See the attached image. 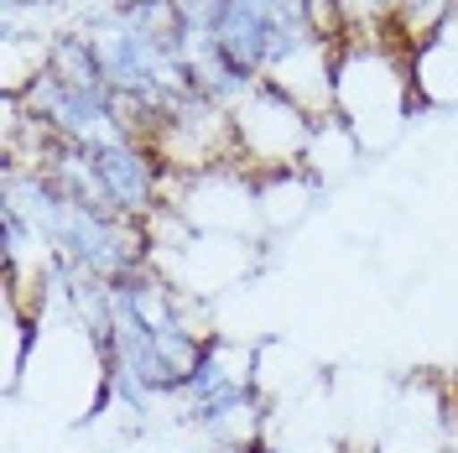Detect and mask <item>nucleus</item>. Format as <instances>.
Instances as JSON below:
<instances>
[{
    "label": "nucleus",
    "mask_w": 458,
    "mask_h": 453,
    "mask_svg": "<svg viewBox=\"0 0 458 453\" xmlns=\"http://www.w3.org/2000/svg\"><path fill=\"white\" fill-rule=\"evenodd\" d=\"M229 115H234L240 167L250 172V177L308 167V146H313L318 120L308 110H297L286 94L256 84V89H250V99H240Z\"/></svg>",
    "instance_id": "obj_1"
},
{
    "label": "nucleus",
    "mask_w": 458,
    "mask_h": 453,
    "mask_svg": "<svg viewBox=\"0 0 458 453\" xmlns=\"http://www.w3.org/2000/svg\"><path fill=\"white\" fill-rule=\"evenodd\" d=\"M401 57H406V73H411L417 94L428 99V110L432 105H458V11Z\"/></svg>",
    "instance_id": "obj_2"
},
{
    "label": "nucleus",
    "mask_w": 458,
    "mask_h": 453,
    "mask_svg": "<svg viewBox=\"0 0 458 453\" xmlns=\"http://www.w3.org/2000/svg\"><path fill=\"white\" fill-rule=\"evenodd\" d=\"M318 193V177L308 167H292V172H266L256 177V199H260V225L266 229H282L297 225L308 214V203Z\"/></svg>",
    "instance_id": "obj_3"
},
{
    "label": "nucleus",
    "mask_w": 458,
    "mask_h": 453,
    "mask_svg": "<svg viewBox=\"0 0 458 453\" xmlns=\"http://www.w3.org/2000/svg\"><path fill=\"white\" fill-rule=\"evenodd\" d=\"M256 453H292V449H276V443H256Z\"/></svg>",
    "instance_id": "obj_4"
}]
</instances>
